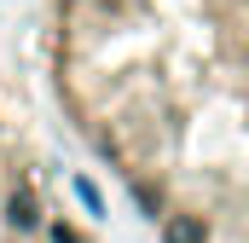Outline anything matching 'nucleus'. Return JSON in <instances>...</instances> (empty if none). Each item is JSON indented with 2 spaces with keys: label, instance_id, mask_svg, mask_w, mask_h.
Returning <instances> with one entry per match:
<instances>
[{
  "label": "nucleus",
  "instance_id": "1",
  "mask_svg": "<svg viewBox=\"0 0 249 243\" xmlns=\"http://www.w3.org/2000/svg\"><path fill=\"white\" fill-rule=\"evenodd\" d=\"M6 208H12V226H18V232H29V226L41 220V214H35V197H29V191H12V203H6Z\"/></svg>",
  "mask_w": 249,
  "mask_h": 243
},
{
  "label": "nucleus",
  "instance_id": "2",
  "mask_svg": "<svg viewBox=\"0 0 249 243\" xmlns=\"http://www.w3.org/2000/svg\"><path fill=\"white\" fill-rule=\"evenodd\" d=\"M168 243H203V226H197L191 214H174V220H168Z\"/></svg>",
  "mask_w": 249,
  "mask_h": 243
},
{
  "label": "nucleus",
  "instance_id": "3",
  "mask_svg": "<svg viewBox=\"0 0 249 243\" xmlns=\"http://www.w3.org/2000/svg\"><path fill=\"white\" fill-rule=\"evenodd\" d=\"M53 243H81V238H75L70 226H53Z\"/></svg>",
  "mask_w": 249,
  "mask_h": 243
}]
</instances>
